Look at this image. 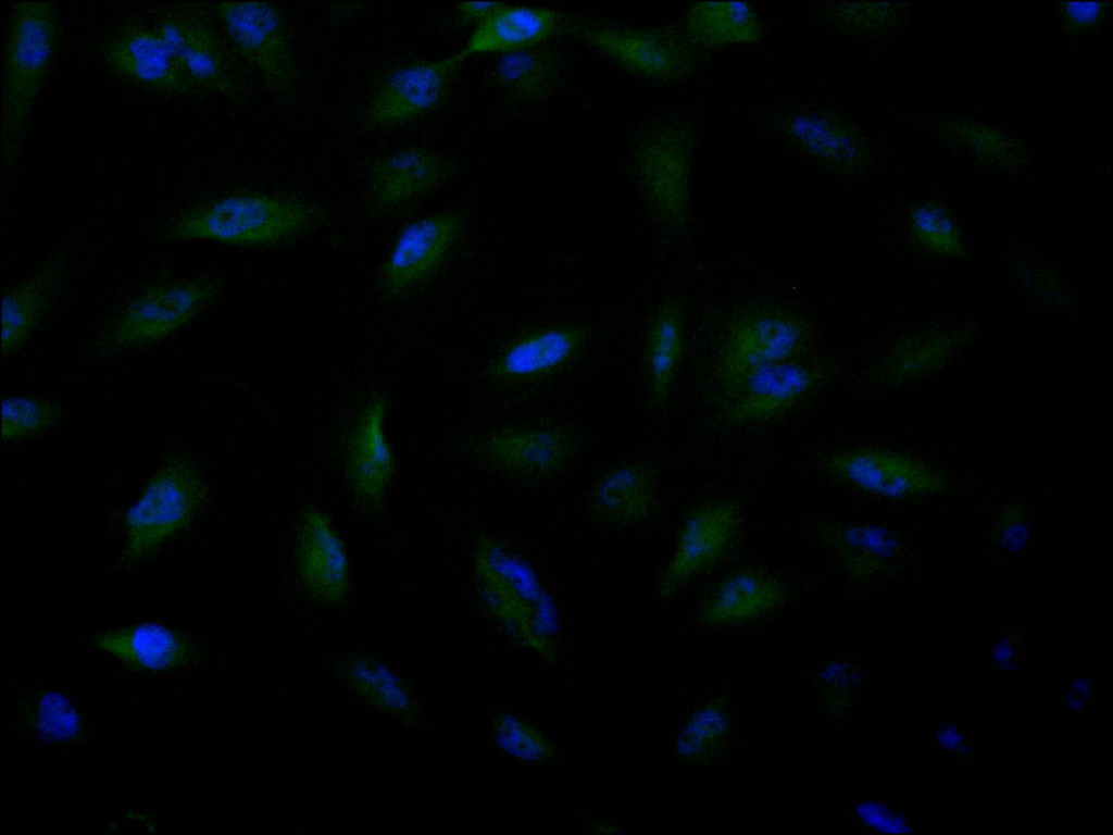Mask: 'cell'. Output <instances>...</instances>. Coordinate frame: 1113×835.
<instances>
[{"label": "cell", "mask_w": 1113, "mask_h": 835, "mask_svg": "<svg viewBox=\"0 0 1113 835\" xmlns=\"http://www.w3.org/2000/svg\"><path fill=\"white\" fill-rule=\"evenodd\" d=\"M51 2L13 5L7 27L2 72V147L7 164L16 157L49 71L57 43Z\"/></svg>", "instance_id": "6da1fadb"}, {"label": "cell", "mask_w": 1113, "mask_h": 835, "mask_svg": "<svg viewBox=\"0 0 1113 835\" xmlns=\"http://www.w3.org/2000/svg\"><path fill=\"white\" fill-rule=\"evenodd\" d=\"M474 565L489 611L512 635L548 652L556 614L534 569L486 534L476 541Z\"/></svg>", "instance_id": "7a4b0ae2"}, {"label": "cell", "mask_w": 1113, "mask_h": 835, "mask_svg": "<svg viewBox=\"0 0 1113 835\" xmlns=\"http://www.w3.org/2000/svg\"><path fill=\"white\" fill-rule=\"evenodd\" d=\"M314 220L315 211L300 200L240 194L182 215L171 224L167 235L174 240L268 245L305 232Z\"/></svg>", "instance_id": "3957f363"}, {"label": "cell", "mask_w": 1113, "mask_h": 835, "mask_svg": "<svg viewBox=\"0 0 1113 835\" xmlns=\"http://www.w3.org/2000/svg\"><path fill=\"white\" fill-rule=\"evenodd\" d=\"M205 494L204 482L188 461L170 459L126 512L123 563L149 554L188 525Z\"/></svg>", "instance_id": "277c9868"}, {"label": "cell", "mask_w": 1113, "mask_h": 835, "mask_svg": "<svg viewBox=\"0 0 1113 835\" xmlns=\"http://www.w3.org/2000/svg\"><path fill=\"white\" fill-rule=\"evenodd\" d=\"M216 14L235 49L284 101L297 91V65L279 9L268 2L223 1Z\"/></svg>", "instance_id": "5b68a950"}, {"label": "cell", "mask_w": 1113, "mask_h": 835, "mask_svg": "<svg viewBox=\"0 0 1113 835\" xmlns=\"http://www.w3.org/2000/svg\"><path fill=\"white\" fill-rule=\"evenodd\" d=\"M692 146L689 133L678 125H664L637 144L633 165L642 197L654 217L670 229L687 219Z\"/></svg>", "instance_id": "8992f818"}, {"label": "cell", "mask_w": 1113, "mask_h": 835, "mask_svg": "<svg viewBox=\"0 0 1113 835\" xmlns=\"http://www.w3.org/2000/svg\"><path fill=\"white\" fill-rule=\"evenodd\" d=\"M808 338L805 322L786 310L762 308L741 315L720 351L716 378L721 391L759 369L796 359Z\"/></svg>", "instance_id": "52a82bcc"}, {"label": "cell", "mask_w": 1113, "mask_h": 835, "mask_svg": "<svg viewBox=\"0 0 1113 835\" xmlns=\"http://www.w3.org/2000/svg\"><path fill=\"white\" fill-rule=\"evenodd\" d=\"M565 26L606 58L645 77L675 79L692 67L690 45L670 28H637L587 20L570 21Z\"/></svg>", "instance_id": "ba28073f"}, {"label": "cell", "mask_w": 1113, "mask_h": 835, "mask_svg": "<svg viewBox=\"0 0 1113 835\" xmlns=\"http://www.w3.org/2000/svg\"><path fill=\"white\" fill-rule=\"evenodd\" d=\"M215 289L213 281L195 278L145 290L113 322L103 347L120 351L168 336L195 317L214 297Z\"/></svg>", "instance_id": "9c48e42d"}, {"label": "cell", "mask_w": 1113, "mask_h": 835, "mask_svg": "<svg viewBox=\"0 0 1113 835\" xmlns=\"http://www.w3.org/2000/svg\"><path fill=\"white\" fill-rule=\"evenodd\" d=\"M826 471L866 494L903 500L945 493L947 475L938 468L903 453L874 448L840 451L824 460Z\"/></svg>", "instance_id": "30bf717a"}, {"label": "cell", "mask_w": 1113, "mask_h": 835, "mask_svg": "<svg viewBox=\"0 0 1113 835\" xmlns=\"http://www.w3.org/2000/svg\"><path fill=\"white\" fill-rule=\"evenodd\" d=\"M196 89L233 99L242 96L240 76L210 21L191 8L174 9L154 26Z\"/></svg>", "instance_id": "8fae6325"}, {"label": "cell", "mask_w": 1113, "mask_h": 835, "mask_svg": "<svg viewBox=\"0 0 1113 835\" xmlns=\"http://www.w3.org/2000/svg\"><path fill=\"white\" fill-rule=\"evenodd\" d=\"M740 524V506L715 498L693 508L684 519L673 554L660 578L658 594L671 596L683 584L722 559Z\"/></svg>", "instance_id": "7c38bea8"}, {"label": "cell", "mask_w": 1113, "mask_h": 835, "mask_svg": "<svg viewBox=\"0 0 1113 835\" xmlns=\"http://www.w3.org/2000/svg\"><path fill=\"white\" fill-rule=\"evenodd\" d=\"M822 374L811 363L791 359L759 369L721 391V413L733 426L767 421L801 402Z\"/></svg>", "instance_id": "4fadbf2b"}, {"label": "cell", "mask_w": 1113, "mask_h": 835, "mask_svg": "<svg viewBox=\"0 0 1113 835\" xmlns=\"http://www.w3.org/2000/svg\"><path fill=\"white\" fill-rule=\"evenodd\" d=\"M465 57L461 51L447 58L417 62L393 71L375 90L365 110L372 127L412 120L434 109L446 96Z\"/></svg>", "instance_id": "5bb4252c"}, {"label": "cell", "mask_w": 1113, "mask_h": 835, "mask_svg": "<svg viewBox=\"0 0 1113 835\" xmlns=\"http://www.w3.org/2000/svg\"><path fill=\"white\" fill-rule=\"evenodd\" d=\"M463 228L458 212H442L408 223L382 269L380 282L399 294L428 276L445 259Z\"/></svg>", "instance_id": "9a60e30c"}, {"label": "cell", "mask_w": 1113, "mask_h": 835, "mask_svg": "<svg viewBox=\"0 0 1113 835\" xmlns=\"http://www.w3.org/2000/svg\"><path fill=\"white\" fill-rule=\"evenodd\" d=\"M103 55L116 73L154 90L172 95L196 90L154 27L129 25L122 28L105 43Z\"/></svg>", "instance_id": "2e32d148"}, {"label": "cell", "mask_w": 1113, "mask_h": 835, "mask_svg": "<svg viewBox=\"0 0 1113 835\" xmlns=\"http://www.w3.org/2000/svg\"><path fill=\"white\" fill-rule=\"evenodd\" d=\"M478 452L495 466L520 476L546 477L573 458V436L556 427L504 428L484 435Z\"/></svg>", "instance_id": "e0dca14e"}, {"label": "cell", "mask_w": 1113, "mask_h": 835, "mask_svg": "<svg viewBox=\"0 0 1113 835\" xmlns=\"http://www.w3.org/2000/svg\"><path fill=\"white\" fill-rule=\"evenodd\" d=\"M450 170L448 161L430 150L404 148L374 162L367 192L377 208H396L438 187Z\"/></svg>", "instance_id": "ac0fdd59"}, {"label": "cell", "mask_w": 1113, "mask_h": 835, "mask_svg": "<svg viewBox=\"0 0 1113 835\" xmlns=\"http://www.w3.org/2000/svg\"><path fill=\"white\" fill-rule=\"evenodd\" d=\"M589 339L581 326H552L512 342L489 366L495 382L532 378L555 370L575 357Z\"/></svg>", "instance_id": "d6986e66"}, {"label": "cell", "mask_w": 1113, "mask_h": 835, "mask_svg": "<svg viewBox=\"0 0 1113 835\" xmlns=\"http://www.w3.org/2000/svg\"><path fill=\"white\" fill-rule=\"evenodd\" d=\"M786 599L785 585L774 575L745 569L725 577L701 606L699 619L717 627L759 619Z\"/></svg>", "instance_id": "ffe728a7"}, {"label": "cell", "mask_w": 1113, "mask_h": 835, "mask_svg": "<svg viewBox=\"0 0 1113 835\" xmlns=\"http://www.w3.org/2000/svg\"><path fill=\"white\" fill-rule=\"evenodd\" d=\"M385 402L372 398L354 425L348 452V477L361 499L377 504L389 485L393 458L384 433Z\"/></svg>", "instance_id": "44dd1931"}, {"label": "cell", "mask_w": 1113, "mask_h": 835, "mask_svg": "<svg viewBox=\"0 0 1113 835\" xmlns=\"http://www.w3.org/2000/svg\"><path fill=\"white\" fill-rule=\"evenodd\" d=\"M297 559L300 575L314 595L336 600L346 594L348 563L342 543L317 510H310L302 519Z\"/></svg>", "instance_id": "7402d4cb"}, {"label": "cell", "mask_w": 1113, "mask_h": 835, "mask_svg": "<svg viewBox=\"0 0 1113 835\" xmlns=\"http://www.w3.org/2000/svg\"><path fill=\"white\" fill-rule=\"evenodd\" d=\"M554 10L503 4L478 24L461 50L465 58L486 52H512L541 45L565 26Z\"/></svg>", "instance_id": "603a6c76"}, {"label": "cell", "mask_w": 1113, "mask_h": 835, "mask_svg": "<svg viewBox=\"0 0 1113 835\" xmlns=\"http://www.w3.org/2000/svg\"><path fill=\"white\" fill-rule=\"evenodd\" d=\"M658 495V475L646 462L618 464L599 478L591 493V504L601 519L615 524H634L653 511Z\"/></svg>", "instance_id": "cb8c5ba5"}, {"label": "cell", "mask_w": 1113, "mask_h": 835, "mask_svg": "<svg viewBox=\"0 0 1113 835\" xmlns=\"http://www.w3.org/2000/svg\"><path fill=\"white\" fill-rule=\"evenodd\" d=\"M786 136L809 155L839 172H855L865 161L861 140L843 122L827 113L797 110L783 121Z\"/></svg>", "instance_id": "d4e9b609"}, {"label": "cell", "mask_w": 1113, "mask_h": 835, "mask_svg": "<svg viewBox=\"0 0 1113 835\" xmlns=\"http://www.w3.org/2000/svg\"><path fill=\"white\" fill-rule=\"evenodd\" d=\"M822 536L841 570L858 581L881 574L900 551L895 533L876 524H830Z\"/></svg>", "instance_id": "484cf974"}, {"label": "cell", "mask_w": 1113, "mask_h": 835, "mask_svg": "<svg viewBox=\"0 0 1113 835\" xmlns=\"http://www.w3.org/2000/svg\"><path fill=\"white\" fill-rule=\"evenodd\" d=\"M62 276V265L49 264L3 297V356L20 347L36 328L51 304Z\"/></svg>", "instance_id": "4316f807"}, {"label": "cell", "mask_w": 1113, "mask_h": 835, "mask_svg": "<svg viewBox=\"0 0 1113 835\" xmlns=\"http://www.w3.org/2000/svg\"><path fill=\"white\" fill-rule=\"evenodd\" d=\"M683 312L679 301L665 298L656 309L647 339L649 396L654 407L668 399L683 348Z\"/></svg>", "instance_id": "83f0119b"}, {"label": "cell", "mask_w": 1113, "mask_h": 835, "mask_svg": "<svg viewBox=\"0 0 1113 835\" xmlns=\"http://www.w3.org/2000/svg\"><path fill=\"white\" fill-rule=\"evenodd\" d=\"M686 30L704 46L749 43L761 37L762 24L747 3L698 2L687 12Z\"/></svg>", "instance_id": "f1b7e54d"}, {"label": "cell", "mask_w": 1113, "mask_h": 835, "mask_svg": "<svg viewBox=\"0 0 1113 835\" xmlns=\"http://www.w3.org/2000/svg\"><path fill=\"white\" fill-rule=\"evenodd\" d=\"M561 73L558 54L551 48L537 45L508 52L495 68L497 84L523 101H538L556 86Z\"/></svg>", "instance_id": "f546056e"}, {"label": "cell", "mask_w": 1113, "mask_h": 835, "mask_svg": "<svg viewBox=\"0 0 1113 835\" xmlns=\"http://www.w3.org/2000/svg\"><path fill=\"white\" fill-rule=\"evenodd\" d=\"M100 647L147 668H164L182 651L178 637L158 624H143L97 638Z\"/></svg>", "instance_id": "4dcf8cb0"}, {"label": "cell", "mask_w": 1113, "mask_h": 835, "mask_svg": "<svg viewBox=\"0 0 1113 835\" xmlns=\"http://www.w3.org/2000/svg\"><path fill=\"white\" fill-rule=\"evenodd\" d=\"M730 731L726 708L717 701L698 707L676 737V751L683 759L700 760L722 746Z\"/></svg>", "instance_id": "1f68e13d"}, {"label": "cell", "mask_w": 1113, "mask_h": 835, "mask_svg": "<svg viewBox=\"0 0 1113 835\" xmlns=\"http://www.w3.org/2000/svg\"><path fill=\"white\" fill-rule=\"evenodd\" d=\"M58 402L41 397H10L2 401V440L12 441L39 434L60 418Z\"/></svg>", "instance_id": "d6a6232c"}, {"label": "cell", "mask_w": 1113, "mask_h": 835, "mask_svg": "<svg viewBox=\"0 0 1113 835\" xmlns=\"http://www.w3.org/2000/svg\"><path fill=\"white\" fill-rule=\"evenodd\" d=\"M495 731L500 747L515 758L538 761L552 756V748L539 733L511 715L498 719Z\"/></svg>", "instance_id": "836d02e7"}, {"label": "cell", "mask_w": 1113, "mask_h": 835, "mask_svg": "<svg viewBox=\"0 0 1113 835\" xmlns=\"http://www.w3.org/2000/svg\"><path fill=\"white\" fill-rule=\"evenodd\" d=\"M912 221L916 235L933 249L954 256L961 252L954 224L940 207L934 203L922 204L914 210Z\"/></svg>", "instance_id": "e575fe53"}, {"label": "cell", "mask_w": 1113, "mask_h": 835, "mask_svg": "<svg viewBox=\"0 0 1113 835\" xmlns=\"http://www.w3.org/2000/svg\"><path fill=\"white\" fill-rule=\"evenodd\" d=\"M36 725L43 736L65 739L78 732L79 719L67 699L59 694L48 693L38 702Z\"/></svg>", "instance_id": "d590c367"}, {"label": "cell", "mask_w": 1113, "mask_h": 835, "mask_svg": "<svg viewBox=\"0 0 1113 835\" xmlns=\"http://www.w3.org/2000/svg\"><path fill=\"white\" fill-rule=\"evenodd\" d=\"M1030 529L1026 509L1017 502L1009 503L1000 511L992 527L993 545L1002 553L1015 554L1027 545Z\"/></svg>", "instance_id": "8d00e7d4"}, {"label": "cell", "mask_w": 1113, "mask_h": 835, "mask_svg": "<svg viewBox=\"0 0 1113 835\" xmlns=\"http://www.w3.org/2000/svg\"><path fill=\"white\" fill-rule=\"evenodd\" d=\"M889 9L881 3L839 2L830 4L827 14L835 24L849 29H873L881 26Z\"/></svg>", "instance_id": "74e56055"}, {"label": "cell", "mask_w": 1113, "mask_h": 835, "mask_svg": "<svg viewBox=\"0 0 1113 835\" xmlns=\"http://www.w3.org/2000/svg\"><path fill=\"white\" fill-rule=\"evenodd\" d=\"M504 3L501 2H460L457 5L458 16L466 23L477 25L490 17Z\"/></svg>", "instance_id": "f35d334b"}, {"label": "cell", "mask_w": 1113, "mask_h": 835, "mask_svg": "<svg viewBox=\"0 0 1113 835\" xmlns=\"http://www.w3.org/2000/svg\"><path fill=\"white\" fill-rule=\"evenodd\" d=\"M1100 2H1072L1065 4L1066 15L1078 25L1089 24L1097 20L1102 10Z\"/></svg>", "instance_id": "ab89813d"}]
</instances>
